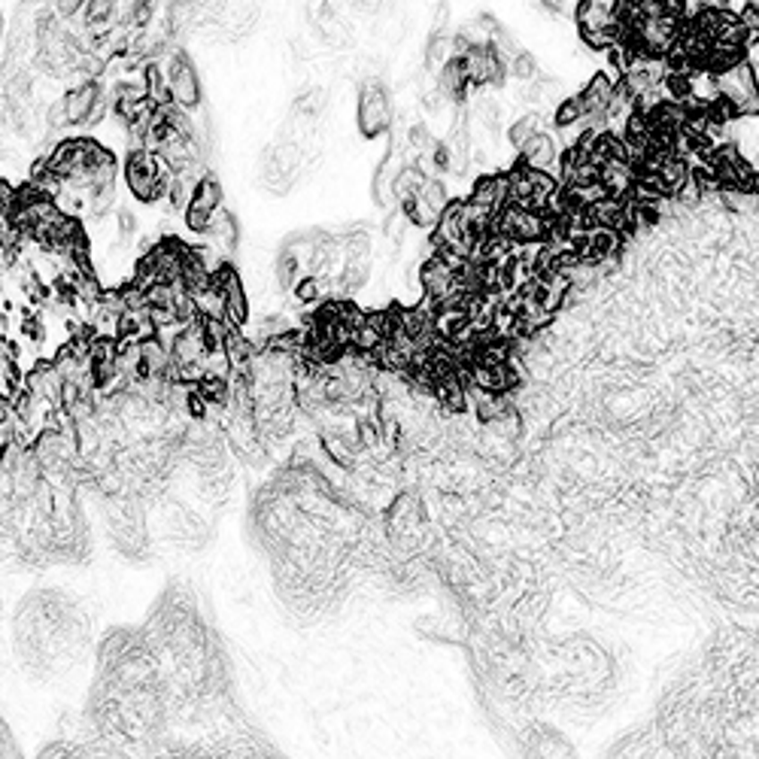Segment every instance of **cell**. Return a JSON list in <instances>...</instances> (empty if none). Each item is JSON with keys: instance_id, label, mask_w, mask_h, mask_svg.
I'll return each instance as SVG.
<instances>
[{"instance_id": "6da1fadb", "label": "cell", "mask_w": 759, "mask_h": 759, "mask_svg": "<svg viewBox=\"0 0 759 759\" xmlns=\"http://www.w3.org/2000/svg\"><path fill=\"white\" fill-rule=\"evenodd\" d=\"M167 82H171L173 97L182 110L198 106V101H201V86H198V76H195V71H191V64L186 58H180V55L173 58L171 73H167Z\"/></svg>"}, {"instance_id": "7a4b0ae2", "label": "cell", "mask_w": 759, "mask_h": 759, "mask_svg": "<svg viewBox=\"0 0 759 759\" xmlns=\"http://www.w3.org/2000/svg\"><path fill=\"white\" fill-rule=\"evenodd\" d=\"M104 91L97 89V82H82V86H76L71 95L64 97V106H67V116H71V125H86L91 106L97 104V97H101Z\"/></svg>"}, {"instance_id": "3957f363", "label": "cell", "mask_w": 759, "mask_h": 759, "mask_svg": "<svg viewBox=\"0 0 759 759\" xmlns=\"http://www.w3.org/2000/svg\"><path fill=\"white\" fill-rule=\"evenodd\" d=\"M617 95V82L604 73H595L593 80L586 82V89L580 91V101L586 106V116L589 113H608V106Z\"/></svg>"}, {"instance_id": "277c9868", "label": "cell", "mask_w": 759, "mask_h": 759, "mask_svg": "<svg viewBox=\"0 0 759 759\" xmlns=\"http://www.w3.org/2000/svg\"><path fill=\"white\" fill-rule=\"evenodd\" d=\"M519 156L528 158V164L535 167V171H547V167H553L559 161V147L553 140V134H538L532 137V140L526 143L523 149H519Z\"/></svg>"}, {"instance_id": "5b68a950", "label": "cell", "mask_w": 759, "mask_h": 759, "mask_svg": "<svg viewBox=\"0 0 759 759\" xmlns=\"http://www.w3.org/2000/svg\"><path fill=\"white\" fill-rule=\"evenodd\" d=\"M471 86L468 80V67H465V58H450L447 64L441 67V91L453 101H462L465 97V89Z\"/></svg>"}, {"instance_id": "8992f818", "label": "cell", "mask_w": 759, "mask_h": 759, "mask_svg": "<svg viewBox=\"0 0 759 759\" xmlns=\"http://www.w3.org/2000/svg\"><path fill=\"white\" fill-rule=\"evenodd\" d=\"M389 122V110H386V101L377 89H367L365 97H362V128L365 134H380Z\"/></svg>"}, {"instance_id": "52a82bcc", "label": "cell", "mask_w": 759, "mask_h": 759, "mask_svg": "<svg viewBox=\"0 0 759 759\" xmlns=\"http://www.w3.org/2000/svg\"><path fill=\"white\" fill-rule=\"evenodd\" d=\"M191 204L201 207V210H210V213L219 210V207H222V186L216 182V176H204V180L198 182Z\"/></svg>"}, {"instance_id": "ba28073f", "label": "cell", "mask_w": 759, "mask_h": 759, "mask_svg": "<svg viewBox=\"0 0 759 759\" xmlns=\"http://www.w3.org/2000/svg\"><path fill=\"white\" fill-rule=\"evenodd\" d=\"M541 116L538 113H528V116H523V119H517L513 122V128L508 131V137H510V143L517 149H523L528 140H532V137H538L541 134Z\"/></svg>"}, {"instance_id": "9c48e42d", "label": "cell", "mask_w": 759, "mask_h": 759, "mask_svg": "<svg viewBox=\"0 0 759 759\" xmlns=\"http://www.w3.org/2000/svg\"><path fill=\"white\" fill-rule=\"evenodd\" d=\"M584 119H586V106H584V101H580V95L578 97H565V101L559 104V110H556V125L559 128L580 125Z\"/></svg>"}, {"instance_id": "30bf717a", "label": "cell", "mask_w": 759, "mask_h": 759, "mask_svg": "<svg viewBox=\"0 0 759 759\" xmlns=\"http://www.w3.org/2000/svg\"><path fill=\"white\" fill-rule=\"evenodd\" d=\"M426 182H428V180H426L423 173H419V167H408V171H401V176H398L395 191H398L401 198H410V195H419Z\"/></svg>"}, {"instance_id": "8fae6325", "label": "cell", "mask_w": 759, "mask_h": 759, "mask_svg": "<svg viewBox=\"0 0 759 759\" xmlns=\"http://www.w3.org/2000/svg\"><path fill=\"white\" fill-rule=\"evenodd\" d=\"M419 195L426 198V204L432 207L434 213H443V210L450 207V195H447V189H443L441 180H428Z\"/></svg>"}, {"instance_id": "7c38bea8", "label": "cell", "mask_w": 759, "mask_h": 759, "mask_svg": "<svg viewBox=\"0 0 759 759\" xmlns=\"http://www.w3.org/2000/svg\"><path fill=\"white\" fill-rule=\"evenodd\" d=\"M510 76L519 82H535L538 80V64H535V58L528 55V52H519V55L510 61Z\"/></svg>"}, {"instance_id": "4fadbf2b", "label": "cell", "mask_w": 759, "mask_h": 759, "mask_svg": "<svg viewBox=\"0 0 759 759\" xmlns=\"http://www.w3.org/2000/svg\"><path fill=\"white\" fill-rule=\"evenodd\" d=\"M213 216H216V213L201 210V207L189 204V210H186V228H189V232H195V234H210Z\"/></svg>"}, {"instance_id": "5bb4252c", "label": "cell", "mask_w": 759, "mask_h": 759, "mask_svg": "<svg viewBox=\"0 0 759 759\" xmlns=\"http://www.w3.org/2000/svg\"><path fill=\"white\" fill-rule=\"evenodd\" d=\"M477 116L483 125L489 128V131H498V122H502V106H498L495 101H489V97H480L477 101Z\"/></svg>"}, {"instance_id": "9a60e30c", "label": "cell", "mask_w": 759, "mask_h": 759, "mask_svg": "<svg viewBox=\"0 0 759 759\" xmlns=\"http://www.w3.org/2000/svg\"><path fill=\"white\" fill-rule=\"evenodd\" d=\"M316 295H319V286H316V280H313V277L295 283V298H298V301H316Z\"/></svg>"}, {"instance_id": "2e32d148", "label": "cell", "mask_w": 759, "mask_h": 759, "mask_svg": "<svg viewBox=\"0 0 759 759\" xmlns=\"http://www.w3.org/2000/svg\"><path fill=\"white\" fill-rule=\"evenodd\" d=\"M704 10H732V0H702Z\"/></svg>"}]
</instances>
